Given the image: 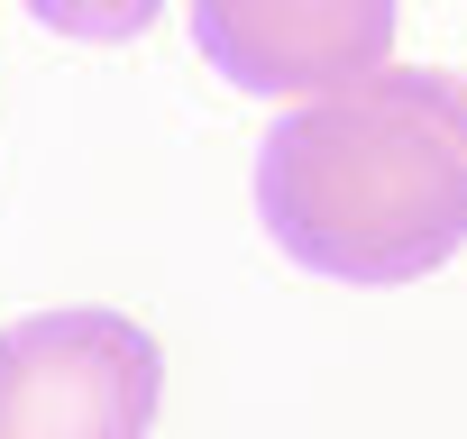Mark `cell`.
Returning a JSON list of instances; mask_svg holds the SVG:
<instances>
[{"mask_svg": "<svg viewBox=\"0 0 467 439\" xmlns=\"http://www.w3.org/2000/svg\"><path fill=\"white\" fill-rule=\"evenodd\" d=\"M28 10L56 28V37H83V46H119V37H138L165 0H28Z\"/></svg>", "mask_w": 467, "mask_h": 439, "instance_id": "obj_4", "label": "cell"}, {"mask_svg": "<svg viewBox=\"0 0 467 439\" xmlns=\"http://www.w3.org/2000/svg\"><path fill=\"white\" fill-rule=\"evenodd\" d=\"M202 56L266 101H321L394 56V0H192Z\"/></svg>", "mask_w": 467, "mask_h": 439, "instance_id": "obj_3", "label": "cell"}, {"mask_svg": "<svg viewBox=\"0 0 467 439\" xmlns=\"http://www.w3.org/2000/svg\"><path fill=\"white\" fill-rule=\"evenodd\" d=\"M165 348L129 311H28L0 330V439H147Z\"/></svg>", "mask_w": 467, "mask_h": 439, "instance_id": "obj_2", "label": "cell"}, {"mask_svg": "<svg viewBox=\"0 0 467 439\" xmlns=\"http://www.w3.org/2000/svg\"><path fill=\"white\" fill-rule=\"evenodd\" d=\"M266 239L330 284H412L467 248V83L431 65H376L294 119L257 156Z\"/></svg>", "mask_w": 467, "mask_h": 439, "instance_id": "obj_1", "label": "cell"}]
</instances>
